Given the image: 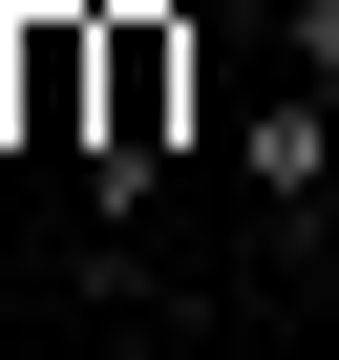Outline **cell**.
Wrapping results in <instances>:
<instances>
[{
    "mask_svg": "<svg viewBox=\"0 0 339 360\" xmlns=\"http://www.w3.org/2000/svg\"><path fill=\"white\" fill-rule=\"evenodd\" d=\"M276 64H297V85L339 106V0H276Z\"/></svg>",
    "mask_w": 339,
    "mask_h": 360,
    "instance_id": "7a4b0ae2",
    "label": "cell"
},
{
    "mask_svg": "<svg viewBox=\"0 0 339 360\" xmlns=\"http://www.w3.org/2000/svg\"><path fill=\"white\" fill-rule=\"evenodd\" d=\"M234 212H255L276 255H318V233H339V106H318L297 64H276V85L234 106Z\"/></svg>",
    "mask_w": 339,
    "mask_h": 360,
    "instance_id": "6da1fadb",
    "label": "cell"
}]
</instances>
